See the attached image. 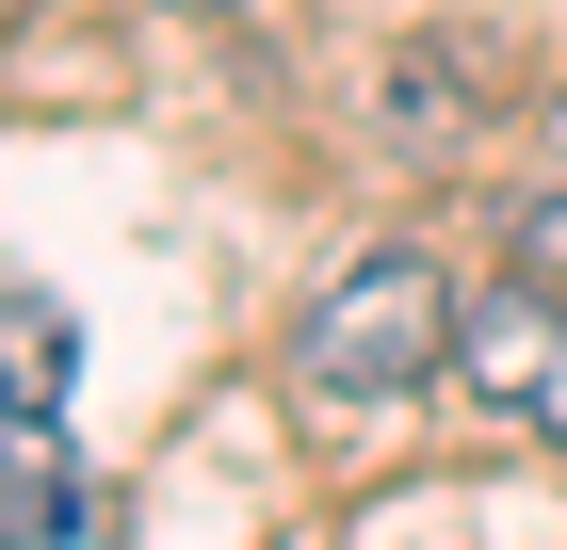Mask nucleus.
Masks as SVG:
<instances>
[{
    "instance_id": "nucleus-6",
    "label": "nucleus",
    "mask_w": 567,
    "mask_h": 550,
    "mask_svg": "<svg viewBox=\"0 0 567 550\" xmlns=\"http://www.w3.org/2000/svg\"><path fill=\"white\" fill-rule=\"evenodd\" d=\"M195 17H244V0H195Z\"/></svg>"
},
{
    "instance_id": "nucleus-3",
    "label": "nucleus",
    "mask_w": 567,
    "mask_h": 550,
    "mask_svg": "<svg viewBox=\"0 0 567 550\" xmlns=\"http://www.w3.org/2000/svg\"><path fill=\"white\" fill-rule=\"evenodd\" d=\"M0 550H114V502L82 486L65 422L17 405V388H0Z\"/></svg>"
},
{
    "instance_id": "nucleus-4",
    "label": "nucleus",
    "mask_w": 567,
    "mask_h": 550,
    "mask_svg": "<svg viewBox=\"0 0 567 550\" xmlns=\"http://www.w3.org/2000/svg\"><path fill=\"white\" fill-rule=\"evenodd\" d=\"M49 373H65V324H49V308H0V388L49 405Z\"/></svg>"
},
{
    "instance_id": "nucleus-1",
    "label": "nucleus",
    "mask_w": 567,
    "mask_h": 550,
    "mask_svg": "<svg viewBox=\"0 0 567 550\" xmlns=\"http://www.w3.org/2000/svg\"><path fill=\"white\" fill-rule=\"evenodd\" d=\"M422 373H454V276H437L422 243L341 259V276L292 308V388L308 405H422Z\"/></svg>"
},
{
    "instance_id": "nucleus-5",
    "label": "nucleus",
    "mask_w": 567,
    "mask_h": 550,
    "mask_svg": "<svg viewBox=\"0 0 567 550\" xmlns=\"http://www.w3.org/2000/svg\"><path fill=\"white\" fill-rule=\"evenodd\" d=\"M519 276H535V292H567V178L519 211Z\"/></svg>"
},
{
    "instance_id": "nucleus-2",
    "label": "nucleus",
    "mask_w": 567,
    "mask_h": 550,
    "mask_svg": "<svg viewBox=\"0 0 567 550\" xmlns=\"http://www.w3.org/2000/svg\"><path fill=\"white\" fill-rule=\"evenodd\" d=\"M454 388H471L486 422H519V437L567 454V292H535V276L454 292Z\"/></svg>"
}]
</instances>
